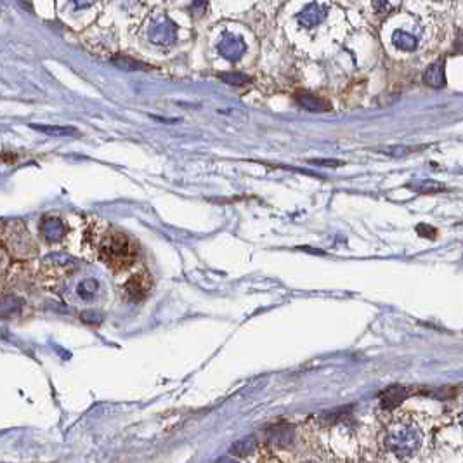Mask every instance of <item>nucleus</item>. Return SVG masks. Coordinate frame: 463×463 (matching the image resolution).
I'll use <instances>...</instances> for the list:
<instances>
[{"instance_id": "obj_1", "label": "nucleus", "mask_w": 463, "mask_h": 463, "mask_svg": "<svg viewBox=\"0 0 463 463\" xmlns=\"http://www.w3.org/2000/svg\"><path fill=\"white\" fill-rule=\"evenodd\" d=\"M139 248L125 233L110 229L104 233L97 248V259L113 273L129 271L138 262Z\"/></svg>"}, {"instance_id": "obj_2", "label": "nucleus", "mask_w": 463, "mask_h": 463, "mask_svg": "<svg viewBox=\"0 0 463 463\" xmlns=\"http://www.w3.org/2000/svg\"><path fill=\"white\" fill-rule=\"evenodd\" d=\"M0 240L3 241L10 257L16 259V261H28V259H33L38 254L37 241L31 238L30 231L21 220L7 224L3 227Z\"/></svg>"}, {"instance_id": "obj_3", "label": "nucleus", "mask_w": 463, "mask_h": 463, "mask_svg": "<svg viewBox=\"0 0 463 463\" xmlns=\"http://www.w3.org/2000/svg\"><path fill=\"white\" fill-rule=\"evenodd\" d=\"M75 268V259L72 255L58 252L44 259L40 266V279L45 286L59 289L73 275Z\"/></svg>"}, {"instance_id": "obj_4", "label": "nucleus", "mask_w": 463, "mask_h": 463, "mask_svg": "<svg viewBox=\"0 0 463 463\" xmlns=\"http://www.w3.org/2000/svg\"><path fill=\"white\" fill-rule=\"evenodd\" d=\"M152 289H153L152 276H149L146 271H139L125 279L124 286H122V293H124V299L127 300V302L138 304L143 302V300L149 295Z\"/></svg>"}, {"instance_id": "obj_5", "label": "nucleus", "mask_w": 463, "mask_h": 463, "mask_svg": "<svg viewBox=\"0 0 463 463\" xmlns=\"http://www.w3.org/2000/svg\"><path fill=\"white\" fill-rule=\"evenodd\" d=\"M70 229H72V222L63 219L58 213H49L42 219L40 224V234L47 243H66L68 241Z\"/></svg>"}, {"instance_id": "obj_6", "label": "nucleus", "mask_w": 463, "mask_h": 463, "mask_svg": "<svg viewBox=\"0 0 463 463\" xmlns=\"http://www.w3.org/2000/svg\"><path fill=\"white\" fill-rule=\"evenodd\" d=\"M297 103H299L304 110L312 111V113H323L325 110H328V104H326L321 97L314 96V94L311 92H306V90L297 92Z\"/></svg>"}, {"instance_id": "obj_7", "label": "nucleus", "mask_w": 463, "mask_h": 463, "mask_svg": "<svg viewBox=\"0 0 463 463\" xmlns=\"http://www.w3.org/2000/svg\"><path fill=\"white\" fill-rule=\"evenodd\" d=\"M423 80H425L429 86L432 87H443L446 83V73H444V61L436 63V65L429 66V70L423 75Z\"/></svg>"}, {"instance_id": "obj_8", "label": "nucleus", "mask_w": 463, "mask_h": 463, "mask_svg": "<svg viewBox=\"0 0 463 463\" xmlns=\"http://www.w3.org/2000/svg\"><path fill=\"white\" fill-rule=\"evenodd\" d=\"M409 189H413V191H416L419 195H434V193H439V191H446V186L441 184V182H436V181H415V182H409L408 184Z\"/></svg>"}, {"instance_id": "obj_9", "label": "nucleus", "mask_w": 463, "mask_h": 463, "mask_svg": "<svg viewBox=\"0 0 463 463\" xmlns=\"http://www.w3.org/2000/svg\"><path fill=\"white\" fill-rule=\"evenodd\" d=\"M79 295L82 300H92L94 297H96V292H97V283L94 282V279H86L83 283H80L79 285Z\"/></svg>"}, {"instance_id": "obj_10", "label": "nucleus", "mask_w": 463, "mask_h": 463, "mask_svg": "<svg viewBox=\"0 0 463 463\" xmlns=\"http://www.w3.org/2000/svg\"><path fill=\"white\" fill-rule=\"evenodd\" d=\"M31 127L37 129V131H40V132H44V134H51V136L75 134V129H72V127H51V125H37V124H31Z\"/></svg>"}, {"instance_id": "obj_11", "label": "nucleus", "mask_w": 463, "mask_h": 463, "mask_svg": "<svg viewBox=\"0 0 463 463\" xmlns=\"http://www.w3.org/2000/svg\"><path fill=\"white\" fill-rule=\"evenodd\" d=\"M254 448H255V439H254V437H247V439H243V441H240L238 444H234L233 453L243 457V455L252 453V451H254Z\"/></svg>"}, {"instance_id": "obj_12", "label": "nucleus", "mask_w": 463, "mask_h": 463, "mask_svg": "<svg viewBox=\"0 0 463 463\" xmlns=\"http://www.w3.org/2000/svg\"><path fill=\"white\" fill-rule=\"evenodd\" d=\"M425 146H415V148H412V146H392V148H384L382 149V153L385 154H391V156H401V154H406V153H412V152H416V149H423Z\"/></svg>"}, {"instance_id": "obj_13", "label": "nucleus", "mask_w": 463, "mask_h": 463, "mask_svg": "<svg viewBox=\"0 0 463 463\" xmlns=\"http://www.w3.org/2000/svg\"><path fill=\"white\" fill-rule=\"evenodd\" d=\"M220 79L226 80V82L231 83V86H241L243 82H248V76L241 75V73H222Z\"/></svg>"}, {"instance_id": "obj_14", "label": "nucleus", "mask_w": 463, "mask_h": 463, "mask_svg": "<svg viewBox=\"0 0 463 463\" xmlns=\"http://www.w3.org/2000/svg\"><path fill=\"white\" fill-rule=\"evenodd\" d=\"M416 233L423 238H429V240H436L437 238V229L429 226V224H420V226H416Z\"/></svg>"}, {"instance_id": "obj_15", "label": "nucleus", "mask_w": 463, "mask_h": 463, "mask_svg": "<svg viewBox=\"0 0 463 463\" xmlns=\"http://www.w3.org/2000/svg\"><path fill=\"white\" fill-rule=\"evenodd\" d=\"M10 255L9 252H7L6 245H3V241L0 240V275H2L3 271H6L7 268H9V262H10Z\"/></svg>"}, {"instance_id": "obj_16", "label": "nucleus", "mask_w": 463, "mask_h": 463, "mask_svg": "<svg viewBox=\"0 0 463 463\" xmlns=\"http://www.w3.org/2000/svg\"><path fill=\"white\" fill-rule=\"evenodd\" d=\"M309 163L328 165V167H339V165H343V161H340V160H309Z\"/></svg>"}, {"instance_id": "obj_17", "label": "nucleus", "mask_w": 463, "mask_h": 463, "mask_svg": "<svg viewBox=\"0 0 463 463\" xmlns=\"http://www.w3.org/2000/svg\"><path fill=\"white\" fill-rule=\"evenodd\" d=\"M217 463H236V462H233V460H227V458H224V460H219Z\"/></svg>"}]
</instances>
